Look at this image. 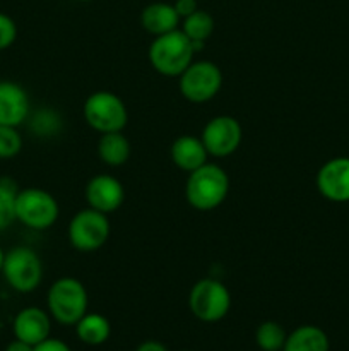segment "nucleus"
Returning <instances> with one entry per match:
<instances>
[{"instance_id": "nucleus-11", "label": "nucleus", "mask_w": 349, "mask_h": 351, "mask_svg": "<svg viewBox=\"0 0 349 351\" xmlns=\"http://www.w3.org/2000/svg\"><path fill=\"white\" fill-rule=\"evenodd\" d=\"M317 189L332 202H349V158L328 160L318 170Z\"/></svg>"}, {"instance_id": "nucleus-26", "label": "nucleus", "mask_w": 349, "mask_h": 351, "mask_svg": "<svg viewBox=\"0 0 349 351\" xmlns=\"http://www.w3.org/2000/svg\"><path fill=\"white\" fill-rule=\"evenodd\" d=\"M33 351H72L70 346L65 341L57 338H47L44 341L38 343Z\"/></svg>"}, {"instance_id": "nucleus-16", "label": "nucleus", "mask_w": 349, "mask_h": 351, "mask_svg": "<svg viewBox=\"0 0 349 351\" xmlns=\"http://www.w3.org/2000/svg\"><path fill=\"white\" fill-rule=\"evenodd\" d=\"M181 17L174 10V5L166 2H154L147 5L140 14V24L147 33L161 36L170 31L178 29Z\"/></svg>"}, {"instance_id": "nucleus-23", "label": "nucleus", "mask_w": 349, "mask_h": 351, "mask_svg": "<svg viewBox=\"0 0 349 351\" xmlns=\"http://www.w3.org/2000/svg\"><path fill=\"white\" fill-rule=\"evenodd\" d=\"M23 149V136L17 127L0 125V160L16 158Z\"/></svg>"}, {"instance_id": "nucleus-25", "label": "nucleus", "mask_w": 349, "mask_h": 351, "mask_svg": "<svg viewBox=\"0 0 349 351\" xmlns=\"http://www.w3.org/2000/svg\"><path fill=\"white\" fill-rule=\"evenodd\" d=\"M17 38V26L14 19L7 14L0 12V51L7 50L10 45H14Z\"/></svg>"}, {"instance_id": "nucleus-6", "label": "nucleus", "mask_w": 349, "mask_h": 351, "mask_svg": "<svg viewBox=\"0 0 349 351\" xmlns=\"http://www.w3.org/2000/svg\"><path fill=\"white\" fill-rule=\"evenodd\" d=\"M188 307L198 321L218 322L224 319L231 308V293L221 281L205 278L192 287Z\"/></svg>"}, {"instance_id": "nucleus-10", "label": "nucleus", "mask_w": 349, "mask_h": 351, "mask_svg": "<svg viewBox=\"0 0 349 351\" xmlns=\"http://www.w3.org/2000/svg\"><path fill=\"white\" fill-rule=\"evenodd\" d=\"M242 137L243 130L238 120L229 115H219L209 120L201 139L211 156L224 158L238 149Z\"/></svg>"}, {"instance_id": "nucleus-29", "label": "nucleus", "mask_w": 349, "mask_h": 351, "mask_svg": "<svg viewBox=\"0 0 349 351\" xmlns=\"http://www.w3.org/2000/svg\"><path fill=\"white\" fill-rule=\"evenodd\" d=\"M135 351H168L166 346L159 341H144L142 345L137 346Z\"/></svg>"}, {"instance_id": "nucleus-8", "label": "nucleus", "mask_w": 349, "mask_h": 351, "mask_svg": "<svg viewBox=\"0 0 349 351\" xmlns=\"http://www.w3.org/2000/svg\"><path fill=\"white\" fill-rule=\"evenodd\" d=\"M222 86V74L209 60L192 62L180 74V93L192 103H205L214 98Z\"/></svg>"}, {"instance_id": "nucleus-18", "label": "nucleus", "mask_w": 349, "mask_h": 351, "mask_svg": "<svg viewBox=\"0 0 349 351\" xmlns=\"http://www.w3.org/2000/svg\"><path fill=\"white\" fill-rule=\"evenodd\" d=\"M75 335L79 341L88 346H99L108 341L112 335L109 321L101 314H86L81 321L75 324Z\"/></svg>"}, {"instance_id": "nucleus-4", "label": "nucleus", "mask_w": 349, "mask_h": 351, "mask_svg": "<svg viewBox=\"0 0 349 351\" xmlns=\"http://www.w3.org/2000/svg\"><path fill=\"white\" fill-rule=\"evenodd\" d=\"M2 276L12 290L31 293L43 280V264L40 256L29 247H14L3 256Z\"/></svg>"}, {"instance_id": "nucleus-27", "label": "nucleus", "mask_w": 349, "mask_h": 351, "mask_svg": "<svg viewBox=\"0 0 349 351\" xmlns=\"http://www.w3.org/2000/svg\"><path fill=\"white\" fill-rule=\"evenodd\" d=\"M173 5H174V10H177L178 16H180L181 19H185V17H188L190 14H194L195 10H198L197 0H177Z\"/></svg>"}, {"instance_id": "nucleus-19", "label": "nucleus", "mask_w": 349, "mask_h": 351, "mask_svg": "<svg viewBox=\"0 0 349 351\" xmlns=\"http://www.w3.org/2000/svg\"><path fill=\"white\" fill-rule=\"evenodd\" d=\"M98 154L103 163L109 167H122L130 158V143L125 136L120 132L103 134L98 144Z\"/></svg>"}, {"instance_id": "nucleus-31", "label": "nucleus", "mask_w": 349, "mask_h": 351, "mask_svg": "<svg viewBox=\"0 0 349 351\" xmlns=\"http://www.w3.org/2000/svg\"><path fill=\"white\" fill-rule=\"evenodd\" d=\"M79 2H89V0H79Z\"/></svg>"}, {"instance_id": "nucleus-30", "label": "nucleus", "mask_w": 349, "mask_h": 351, "mask_svg": "<svg viewBox=\"0 0 349 351\" xmlns=\"http://www.w3.org/2000/svg\"><path fill=\"white\" fill-rule=\"evenodd\" d=\"M3 256H5V252L2 250V247H0V274H2V266H3Z\"/></svg>"}, {"instance_id": "nucleus-13", "label": "nucleus", "mask_w": 349, "mask_h": 351, "mask_svg": "<svg viewBox=\"0 0 349 351\" xmlns=\"http://www.w3.org/2000/svg\"><path fill=\"white\" fill-rule=\"evenodd\" d=\"M31 113L26 89L12 81H0V125L19 127Z\"/></svg>"}, {"instance_id": "nucleus-15", "label": "nucleus", "mask_w": 349, "mask_h": 351, "mask_svg": "<svg viewBox=\"0 0 349 351\" xmlns=\"http://www.w3.org/2000/svg\"><path fill=\"white\" fill-rule=\"evenodd\" d=\"M207 149L202 139L194 136H181L171 146V160L180 170L192 173L207 163Z\"/></svg>"}, {"instance_id": "nucleus-12", "label": "nucleus", "mask_w": 349, "mask_h": 351, "mask_svg": "<svg viewBox=\"0 0 349 351\" xmlns=\"http://www.w3.org/2000/svg\"><path fill=\"white\" fill-rule=\"evenodd\" d=\"M123 199L125 191L122 182L112 175H96L86 187V201L89 208L105 215L116 211L123 204Z\"/></svg>"}, {"instance_id": "nucleus-2", "label": "nucleus", "mask_w": 349, "mask_h": 351, "mask_svg": "<svg viewBox=\"0 0 349 351\" xmlns=\"http://www.w3.org/2000/svg\"><path fill=\"white\" fill-rule=\"evenodd\" d=\"M194 53L192 40L181 29L156 36L149 47L151 65L168 77H180L181 72L194 62Z\"/></svg>"}, {"instance_id": "nucleus-14", "label": "nucleus", "mask_w": 349, "mask_h": 351, "mask_svg": "<svg viewBox=\"0 0 349 351\" xmlns=\"http://www.w3.org/2000/svg\"><path fill=\"white\" fill-rule=\"evenodd\" d=\"M14 338L36 346L50 338L51 315L40 307H26L17 312L12 322Z\"/></svg>"}, {"instance_id": "nucleus-22", "label": "nucleus", "mask_w": 349, "mask_h": 351, "mask_svg": "<svg viewBox=\"0 0 349 351\" xmlns=\"http://www.w3.org/2000/svg\"><path fill=\"white\" fill-rule=\"evenodd\" d=\"M19 192L16 182L0 178V232H5L16 221V195Z\"/></svg>"}, {"instance_id": "nucleus-24", "label": "nucleus", "mask_w": 349, "mask_h": 351, "mask_svg": "<svg viewBox=\"0 0 349 351\" xmlns=\"http://www.w3.org/2000/svg\"><path fill=\"white\" fill-rule=\"evenodd\" d=\"M29 119V117H27ZM57 113L51 112V110H40V112L34 113L29 119V129L33 130L36 136H51L58 130L60 122H58Z\"/></svg>"}, {"instance_id": "nucleus-20", "label": "nucleus", "mask_w": 349, "mask_h": 351, "mask_svg": "<svg viewBox=\"0 0 349 351\" xmlns=\"http://www.w3.org/2000/svg\"><path fill=\"white\" fill-rule=\"evenodd\" d=\"M181 31L190 38L192 41H204L211 38L214 33V17L207 12V10H195L188 17L181 19Z\"/></svg>"}, {"instance_id": "nucleus-28", "label": "nucleus", "mask_w": 349, "mask_h": 351, "mask_svg": "<svg viewBox=\"0 0 349 351\" xmlns=\"http://www.w3.org/2000/svg\"><path fill=\"white\" fill-rule=\"evenodd\" d=\"M33 350H34L33 345L21 341V339L17 338L5 346V351H33Z\"/></svg>"}, {"instance_id": "nucleus-21", "label": "nucleus", "mask_w": 349, "mask_h": 351, "mask_svg": "<svg viewBox=\"0 0 349 351\" xmlns=\"http://www.w3.org/2000/svg\"><path fill=\"white\" fill-rule=\"evenodd\" d=\"M286 338V329L274 321L262 322L255 331V343L262 351H283Z\"/></svg>"}, {"instance_id": "nucleus-9", "label": "nucleus", "mask_w": 349, "mask_h": 351, "mask_svg": "<svg viewBox=\"0 0 349 351\" xmlns=\"http://www.w3.org/2000/svg\"><path fill=\"white\" fill-rule=\"evenodd\" d=\"M109 237V221L105 213L88 208L79 211L68 225V240L81 252L101 249Z\"/></svg>"}, {"instance_id": "nucleus-17", "label": "nucleus", "mask_w": 349, "mask_h": 351, "mask_svg": "<svg viewBox=\"0 0 349 351\" xmlns=\"http://www.w3.org/2000/svg\"><path fill=\"white\" fill-rule=\"evenodd\" d=\"M331 341L324 329L318 326H300L289 332L283 351H328Z\"/></svg>"}, {"instance_id": "nucleus-7", "label": "nucleus", "mask_w": 349, "mask_h": 351, "mask_svg": "<svg viewBox=\"0 0 349 351\" xmlns=\"http://www.w3.org/2000/svg\"><path fill=\"white\" fill-rule=\"evenodd\" d=\"M84 119L98 132H120L127 125L129 113L125 103L115 93H92L84 103Z\"/></svg>"}, {"instance_id": "nucleus-5", "label": "nucleus", "mask_w": 349, "mask_h": 351, "mask_svg": "<svg viewBox=\"0 0 349 351\" xmlns=\"http://www.w3.org/2000/svg\"><path fill=\"white\" fill-rule=\"evenodd\" d=\"M58 202L38 187L21 189L16 195V221L31 230H47L58 219Z\"/></svg>"}, {"instance_id": "nucleus-1", "label": "nucleus", "mask_w": 349, "mask_h": 351, "mask_svg": "<svg viewBox=\"0 0 349 351\" xmlns=\"http://www.w3.org/2000/svg\"><path fill=\"white\" fill-rule=\"evenodd\" d=\"M229 192V178L221 167L205 163L188 175L185 195L192 208L211 211L224 202Z\"/></svg>"}, {"instance_id": "nucleus-3", "label": "nucleus", "mask_w": 349, "mask_h": 351, "mask_svg": "<svg viewBox=\"0 0 349 351\" xmlns=\"http://www.w3.org/2000/svg\"><path fill=\"white\" fill-rule=\"evenodd\" d=\"M48 314L62 326H75L88 314V291L75 278H60L48 290Z\"/></svg>"}]
</instances>
